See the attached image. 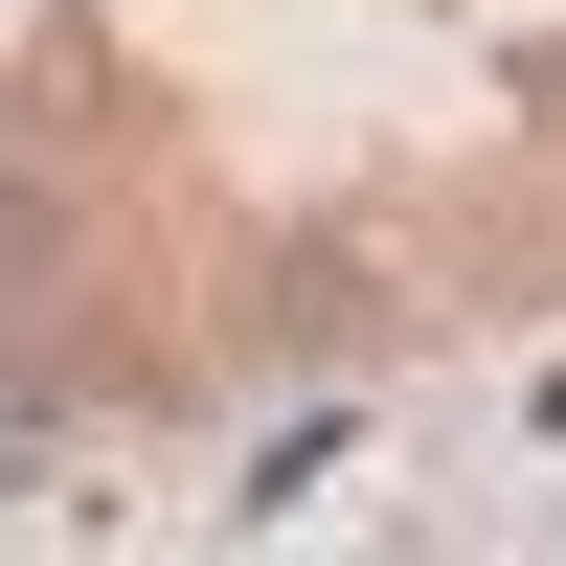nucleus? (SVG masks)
<instances>
[{"mask_svg":"<svg viewBox=\"0 0 566 566\" xmlns=\"http://www.w3.org/2000/svg\"><path fill=\"white\" fill-rule=\"evenodd\" d=\"M45 453H69V386H23V363H0V499H23Z\"/></svg>","mask_w":566,"mask_h":566,"instance_id":"f257e3e1","label":"nucleus"}]
</instances>
